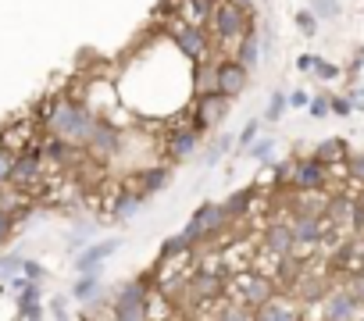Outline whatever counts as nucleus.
I'll return each instance as SVG.
<instances>
[{"instance_id":"obj_1","label":"nucleus","mask_w":364,"mask_h":321,"mask_svg":"<svg viewBox=\"0 0 364 321\" xmlns=\"http://www.w3.org/2000/svg\"><path fill=\"white\" fill-rule=\"evenodd\" d=\"M93 125H97V114L79 104V100H54L47 107V132L50 139H61V143H72V146H86L90 136H93Z\"/></svg>"},{"instance_id":"obj_2","label":"nucleus","mask_w":364,"mask_h":321,"mask_svg":"<svg viewBox=\"0 0 364 321\" xmlns=\"http://www.w3.org/2000/svg\"><path fill=\"white\" fill-rule=\"evenodd\" d=\"M150 317V289L146 278H129L114 289L111 321H146Z\"/></svg>"},{"instance_id":"obj_3","label":"nucleus","mask_w":364,"mask_h":321,"mask_svg":"<svg viewBox=\"0 0 364 321\" xmlns=\"http://www.w3.org/2000/svg\"><path fill=\"white\" fill-rule=\"evenodd\" d=\"M275 278H268V275H261V271H240L236 275V282H232V293H236V303H243V307H250V310H257V307H264L272 296H275Z\"/></svg>"},{"instance_id":"obj_4","label":"nucleus","mask_w":364,"mask_h":321,"mask_svg":"<svg viewBox=\"0 0 364 321\" xmlns=\"http://www.w3.org/2000/svg\"><path fill=\"white\" fill-rule=\"evenodd\" d=\"M222 225H225V211H222V204H200V207L193 211V218L186 222V229H182V239H186L190 250H193V246L215 239Z\"/></svg>"},{"instance_id":"obj_5","label":"nucleus","mask_w":364,"mask_h":321,"mask_svg":"<svg viewBox=\"0 0 364 321\" xmlns=\"http://www.w3.org/2000/svg\"><path fill=\"white\" fill-rule=\"evenodd\" d=\"M211 26L218 33V40H243L247 33H254V22L247 11H240L232 0H218L211 11Z\"/></svg>"},{"instance_id":"obj_6","label":"nucleus","mask_w":364,"mask_h":321,"mask_svg":"<svg viewBox=\"0 0 364 321\" xmlns=\"http://www.w3.org/2000/svg\"><path fill=\"white\" fill-rule=\"evenodd\" d=\"M364 317V303L346 289H328L325 300H321V321H360Z\"/></svg>"},{"instance_id":"obj_7","label":"nucleus","mask_w":364,"mask_h":321,"mask_svg":"<svg viewBox=\"0 0 364 321\" xmlns=\"http://www.w3.org/2000/svg\"><path fill=\"white\" fill-rule=\"evenodd\" d=\"M40 172H43V150L26 146V150L15 157V168H11V186L29 190V186H36V183H40Z\"/></svg>"},{"instance_id":"obj_8","label":"nucleus","mask_w":364,"mask_h":321,"mask_svg":"<svg viewBox=\"0 0 364 321\" xmlns=\"http://www.w3.org/2000/svg\"><path fill=\"white\" fill-rule=\"evenodd\" d=\"M247 82H250V72L236 61V58H229V61H218V97H225V100H236L243 89H247Z\"/></svg>"},{"instance_id":"obj_9","label":"nucleus","mask_w":364,"mask_h":321,"mask_svg":"<svg viewBox=\"0 0 364 321\" xmlns=\"http://www.w3.org/2000/svg\"><path fill=\"white\" fill-rule=\"evenodd\" d=\"M325 183H328V168H325V165H318L314 157L296 160V168H293V190H300V193H318V190H325Z\"/></svg>"},{"instance_id":"obj_10","label":"nucleus","mask_w":364,"mask_h":321,"mask_svg":"<svg viewBox=\"0 0 364 321\" xmlns=\"http://www.w3.org/2000/svg\"><path fill=\"white\" fill-rule=\"evenodd\" d=\"M86 150H90L93 157H114V153L122 150V132H118L107 118H97V125H93V136H90Z\"/></svg>"},{"instance_id":"obj_11","label":"nucleus","mask_w":364,"mask_h":321,"mask_svg":"<svg viewBox=\"0 0 364 321\" xmlns=\"http://www.w3.org/2000/svg\"><path fill=\"white\" fill-rule=\"evenodd\" d=\"M197 146H200V129H197V125H186V129H175V132L168 136L164 153H168L171 160H190V157L197 153Z\"/></svg>"},{"instance_id":"obj_12","label":"nucleus","mask_w":364,"mask_h":321,"mask_svg":"<svg viewBox=\"0 0 364 321\" xmlns=\"http://www.w3.org/2000/svg\"><path fill=\"white\" fill-rule=\"evenodd\" d=\"M190 293H193V300H200V303H211L215 296H222L225 293V271H193L190 275Z\"/></svg>"},{"instance_id":"obj_13","label":"nucleus","mask_w":364,"mask_h":321,"mask_svg":"<svg viewBox=\"0 0 364 321\" xmlns=\"http://www.w3.org/2000/svg\"><path fill=\"white\" fill-rule=\"evenodd\" d=\"M222 118H225V97H218V93L197 97V104H193V125H197L200 132H204V129H215Z\"/></svg>"},{"instance_id":"obj_14","label":"nucleus","mask_w":364,"mask_h":321,"mask_svg":"<svg viewBox=\"0 0 364 321\" xmlns=\"http://www.w3.org/2000/svg\"><path fill=\"white\" fill-rule=\"evenodd\" d=\"M175 47L186 54L193 65H200V61H208V33L204 29H193V26H186V29H178L175 33Z\"/></svg>"},{"instance_id":"obj_15","label":"nucleus","mask_w":364,"mask_h":321,"mask_svg":"<svg viewBox=\"0 0 364 321\" xmlns=\"http://www.w3.org/2000/svg\"><path fill=\"white\" fill-rule=\"evenodd\" d=\"M289 229H293V243H296V246H318V243H321V232H325V222H321V214L300 211Z\"/></svg>"},{"instance_id":"obj_16","label":"nucleus","mask_w":364,"mask_h":321,"mask_svg":"<svg viewBox=\"0 0 364 321\" xmlns=\"http://www.w3.org/2000/svg\"><path fill=\"white\" fill-rule=\"evenodd\" d=\"M264 254H272L275 261H282V257H293V254H296L293 229H289V225H279V222H272V225L264 229Z\"/></svg>"},{"instance_id":"obj_17","label":"nucleus","mask_w":364,"mask_h":321,"mask_svg":"<svg viewBox=\"0 0 364 321\" xmlns=\"http://www.w3.org/2000/svg\"><path fill=\"white\" fill-rule=\"evenodd\" d=\"M254 321H304V314H300V307L289 296H279L275 293L264 307L254 310Z\"/></svg>"},{"instance_id":"obj_18","label":"nucleus","mask_w":364,"mask_h":321,"mask_svg":"<svg viewBox=\"0 0 364 321\" xmlns=\"http://www.w3.org/2000/svg\"><path fill=\"white\" fill-rule=\"evenodd\" d=\"M114 250H118V239H104V243H93L90 250H82V254L75 257V268H79V275H97L100 261H107Z\"/></svg>"},{"instance_id":"obj_19","label":"nucleus","mask_w":364,"mask_h":321,"mask_svg":"<svg viewBox=\"0 0 364 321\" xmlns=\"http://www.w3.org/2000/svg\"><path fill=\"white\" fill-rule=\"evenodd\" d=\"M168 183H171V175H168V168H161V165L136 172V190H139V197H143V200H146V197H154V193H161Z\"/></svg>"},{"instance_id":"obj_20","label":"nucleus","mask_w":364,"mask_h":321,"mask_svg":"<svg viewBox=\"0 0 364 321\" xmlns=\"http://www.w3.org/2000/svg\"><path fill=\"white\" fill-rule=\"evenodd\" d=\"M318 165H336V160H350V146H346V139H336V136H328V139H321L318 146H314V153H311Z\"/></svg>"},{"instance_id":"obj_21","label":"nucleus","mask_w":364,"mask_h":321,"mask_svg":"<svg viewBox=\"0 0 364 321\" xmlns=\"http://www.w3.org/2000/svg\"><path fill=\"white\" fill-rule=\"evenodd\" d=\"M139 207H143V197H139L136 190H125V193L114 200L111 218H114V222H129V218H136V214H139Z\"/></svg>"},{"instance_id":"obj_22","label":"nucleus","mask_w":364,"mask_h":321,"mask_svg":"<svg viewBox=\"0 0 364 321\" xmlns=\"http://www.w3.org/2000/svg\"><path fill=\"white\" fill-rule=\"evenodd\" d=\"M257 58H261L257 36H254V33H247V36L240 40V47H236V61H240L247 72H254V68H257Z\"/></svg>"},{"instance_id":"obj_23","label":"nucleus","mask_w":364,"mask_h":321,"mask_svg":"<svg viewBox=\"0 0 364 321\" xmlns=\"http://www.w3.org/2000/svg\"><path fill=\"white\" fill-rule=\"evenodd\" d=\"M250 204H254V190H240V193H232V197L222 204L225 222H229V218H243V214L250 211Z\"/></svg>"},{"instance_id":"obj_24","label":"nucleus","mask_w":364,"mask_h":321,"mask_svg":"<svg viewBox=\"0 0 364 321\" xmlns=\"http://www.w3.org/2000/svg\"><path fill=\"white\" fill-rule=\"evenodd\" d=\"M72 296H75L79 303H93V300L100 296V275H79Z\"/></svg>"},{"instance_id":"obj_25","label":"nucleus","mask_w":364,"mask_h":321,"mask_svg":"<svg viewBox=\"0 0 364 321\" xmlns=\"http://www.w3.org/2000/svg\"><path fill=\"white\" fill-rule=\"evenodd\" d=\"M211 11H215L211 0H186V8H182V15H186V22H190L193 29H200L204 18H211Z\"/></svg>"},{"instance_id":"obj_26","label":"nucleus","mask_w":364,"mask_h":321,"mask_svg":"<svg viewBox=\"0 0 364 321\" xmlns=\"http://www.w3.org/2000/svg\"><path fill=\"white\" fill-rule=\"evenodd\" d=\"M215 321H254V310L243 307V303H222Z\"/></svg>"},{"instance_id":"obj_27","label":"nucleus","mask_w":364,"mask_h":321,"mask_svg":"<svg viewBox=\"0 0 364 321\" xmlns=\"http://www.w3.org/2000/svg\"><path fill=\"white\" fill-rule=\"evenodd\" d=\"M182 254H190V243L182 239V232L161 243V261H171V257H182Z\"/></svg>"},{"instance_id":"obj_28","label":"nucleus","mask_w":364,"mask_h":321,"mask_svg":"<svg viewBox=\"0 0 364 321\" xmlns=\"http://www.w3.org/2000/svg\"><path fill=\"white\" fill-rule=\"evenodd\" d=\"M22 264H26V257H18V254H4V257H0V282H8V278L22 275Z\"/></svg>"},{"instance_id":"obj_29","label":"nucleus","mask_w":364,"mask_h":321,"mask_svg":"<svg viewBox=\"0 0 364 321\" xmlns=\"http://www.w3.org/2000/svg\"><path fill=\"white\" fill-rule=\"evenodd\" d=\"M286 111H289V97H286V93H272V100H268V107H264V118H268V121H279Z\"/></svg>"},{"instance_id":"obj_30","label":"nucleus","mask_w":364,"mask_h":321,"mask_svg":"<svg viewBox=\"0 0 364 321\" xmlns=\"http://www.w3.org/2000/svg\"><path fill=\"white\" fill-rule=\"evenodd\" d=\"M296 29H300L304 36H314V33H318V15H314V11H296Z\"/></svg>"},{"instance_id":"obj_31","label":"nucleus","mask_w":364,"mask_h":321,"mask_svg":"<svg viewBox=\"0 0 364 321\" xmlns=\"http://www.w3.org/2000/svg\"><path fill=\"white\" fill-rule=\"evenodd\" d=\"M15 157H18V153H11V150H0V186H8V183H11Z\"/></svg>"},{"instance_id":"obj_32","label":"nucleus","mask_w":364,"mask_h":321,"mask_svg":"<svg viewBox=\"0 0 364 321\" xmlns=\"http://www.w3.org/2000/svg\"><path fill=\"white\" fill-rule=\"evenodd\" d=\"M350 214H353V204H346V200L328 204V218H332V222H350Z\"/></svg>"},{"instance_id":"obj_33","label":"nucleus","mask_w":364,"mask_h":321,"mask_svg":"<svg viewBox=\"0 0 364 321\" xmlns=\"http://www.w3.org/2000/svg\"><path fill=\"white\" fill-rule=\"evenodd\" d=\"M43 275H47L43 264H36V261H26V264H22V278H26V282H36V285H40Z\"/></svg>"},{"instance_id":"obj_34","label":"nucleus","mask_w":364,"mask_h":321,"mask_svg":"<svg viewBox=\"0 0 364 321\" xmlns=\"http://www.w3.org/2000/svg\"><path fill=\"white\" fill-rule=\"evenodd\" d=\"M328 104H332V97H314V100L307 104L311 118H325V114H328Z\"/></svg>"},{"instance_id":"obj_35","label":"nucleus","mask_w":364,"mask_h":321,"mask_svg":"<svg viewBox=\"0 0 364 321\" xmlns=\"http://www.w3.org/2000/svg\"><path fill=\"white\" fill-rule=\"evenodd\" d=\"M11 232H15V218H11L8 211H0V246L11 239Z\"/></svg>"},{"instance_id":"obj_36","label":"nucleus","mask_w":364,"mask_h":321,"mask_svg":"<svg viewBox=\"0 0 364 321\" xmlns=\"http://www.w3.org/2000/svg\"><path fill=\"white\" fill-rule=\"evenodd\" d=\"M346 168H350V175H353V179H360V183H364V153H350Z\"/></svg>"},{"instance_id":"obj_37","label":"nucleus","mask_w":364,"mask_h":321,"mask_svg":"<svg viewBox=\"0 0 364 321\" xmlns=\"http://www.w3.org/2000/svg\"><path fill=\"white\" fill-rule=\"evenodd\" d=\"M353 107H350V100L346 97H332V104H328V114H339V118H346Z\"/></svg>"},{"instance_id":"obj_38","label":"nucleus","mask_w":364,"mask_h":321,"mask_svg":"<svg viewBox=\"0 0 364 321\" xmlns=\"http://www.w3.org/2000/svg\"><path fill=\"white\" fill-rule=\"evenodd\" d=\"M254 139H257V121L250 118V121L243 125V132H240V146H254Z\"/></svg>"},{"instance_id":"obj_39","label":"nucleus","mask_w":364,"mask_h":321,"mask_svg":"<svg viewBox=\"0 0 364 321\" xmlns=\"http://www.w3.org/2000/svg\"><path fill=\"white\" fill-rule=\"evenodd\" d=\"M346 289H350V293H353V296H357V300L364 303V271H357V275H350V282H346Z\"/></svg>"},{"instance_id":"obj_40","label":"nucleus","mask_w":364,"mask_h":321,"mask_svg":"<svg viewBox=\"0 0 364 321\" xmlns=\"http://www.w3.org/2000/svg\"><path fill=\"white\" fill-rule=\"evenodd\" d=\"M268 153H272V139H261V143L250 146V160H264Z\"/></svg>"},{"instance_id":"obj_41","label":"nucleus","mask_w":364,"mask_h":321,"mask_svg":"<svg viewBox=\"0 0 364 321\" xmlns=\"http://www.w3.org/2000/svg\"><path fill=\"white\" fill-rule=\"evenodd\" d=\"M318 61H321L318 54H300V58H296V68H300V72H314Z\"/></svg>"},{"instance_id":"obj_42","label":"nucleus","mask_w":364,"mask_h":321,"mask_svg":"<svg viewBox=\"0 0 364 321\" xmlns=\"http://www.w3.org/2000/svg\"><path fill=\"white\" fill-rule=\"evenodd\" d=\"M314 75L328 82V79H336V75H339V68H336V65H328V61H318V68H314Z\"/></svg>"},{"instance_id":"obj_43","label":"nucleus","mask_w":364,"mask_h":321,"mask_svg":"<svg viewBox=\"0 0 364 321\" xmlns=\"http://www.w3.org/2000/svg\"><path fill=\"white\" fill-rule=\"evenodd\" d=\"M50 310H54V317H58V321H72V317H68V307H65V300H50Z\"/></svg>"},{"instance_id":"obj_44","label":"nucleus","mask_w":364,"mask_h":321,"mask_svg":"<svg viewBox=\"0 0 364 321\" xmlns=\"http://www.w3.org/2000/svg\"><path fill=\"white\" fill-rule=\"evenodd\" d=\"M346 100H350V107H353V111H364V89H350V93H346Z\"/></svg>"},{"instance_id":"obj_45","label":"nucleus","mask_w":364,"mask_h":321,"mask_svg":"<svg viewBox=\"0 0 364 321\" xmlns=\"http://www.w3.org/2000/svg\"><path fill=\"white\" fill-rule=\"evenodd\" d=\"M314 4H318L325 15H339V0H314Z\"/></svg>"},{"instance_id":"obj_46","label":"nucleus","mask_w":364,"mask_h":321,"mask_svg":"<svg viewBox=\"0 0 364 321\" xmlns=\"http://www.w3.org/2000/svg\"><path fill=\"white\" fill-rule=\"evenodd\" d=\"M307 104H311V100H307V93H300V89H296V93H289V107H307Z\"/></svg>"},{"instance_id":"obj_47","label":"nucleus","mask_w":364,"mask_h":321,"mask_svg":"<svg viewBox=\"0 0 364 321\" xmlns=\"http://www.w3.org/2000/svg\"><path fill=\"white\" fill-rule=\"evenodd\" d=\"M232 4H236V8H240V11H247V15H250V11H254V0H232Z\"/></svg>"}]
</instances>
